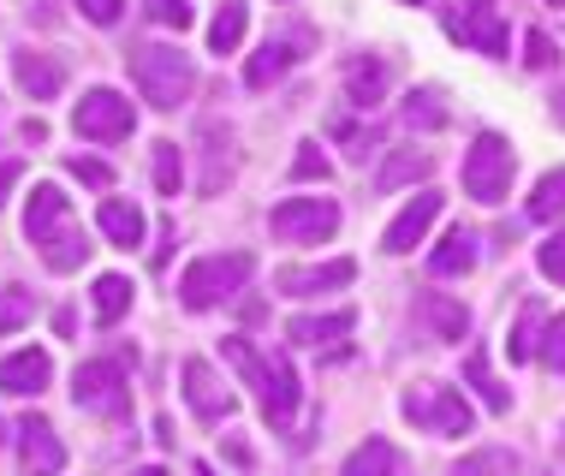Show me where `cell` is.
<instances>
[{
  "label": "cell",
  "mask_w": 565,
  "mask_h": 476,
  "mask_svg": "<svg viewBox=\"0 0 565 476\" xmlns=\"http://www.w3.org/2000/svg\"><path fill=\"white\" fill-rule=\"evenodd\" d=\"M24 239L36 244V256L54 274L84 268V256H89L84 226H78V214H72V203H66V191H60V186H36L24 197Z\"/></svg>",
  "instance_id": "6da1fadb"
},
{
  "label": "cell",
  "mask_w": 565,
  "mask_h": 476,
  "mask_svg": "<svg viewBox=\"0 0 565 476\" xmlns=\"http://www.w3.org/2000/svg\"><path fill=\"white\" fill-rule=\"evenodd\" d=\"M226 363L244 375V388H256V405L274 429H292L298 417V375H292V358H263L244 340H226Z\"/></svg>",
  "instance_id": "7a4b0ae2"
},
{
  "label": "cell",
  "mask_w": 565,
  "mask_h": 476,
  "mask_svg": "<svg viewBox=\"0 0 565 476\" xmlns=\"http://www.w3.org/2000/svg\"><path fill=\"white\" fill-rule=\"evenodd\" d=\"M131 78H137V89H143L149 107L173 114L179 102H191L196 66H191V54L167 49V42H149V49H131Z\"/></svg>",
  "instance_id": "3957f363"
},
{
  "label": "cell",
  "mask_w": 565,
  "mask_h": 476,
  "mask_svg": "<svg viewBox=\"0 0 565 476\" xmlns=\"http://www.w3.org/2000/svg\"><path fill=\"white\" fill-rule=\"evenodd\" d=\"M256 274V256L250 251H226V256H196V263L179 274V304L185 310H215L221 298H233V292Z\"/></svg>",
  "instance_id": "277c9868"
},
{
  "label": "cell",
  "mask_w": 565,
  "mask_h": 476,
  "mask_svg": "<svg viewBox=\"0 0 565 476\" xmlns=\"http://www.w3.org/2000/svg\"><path fill=\"white\" fill-rule=\"evenodd\" d=\"M512 173H518V149L500 131H482L477 144L465 149V197H477V203H488V209L507 203Z\"/></svg>",
  "instance_id": "5b68a950"
},
{
  "label": "cell",
  "mask_w": 565,
  "mask_h": 476,
  "mask_svg": "<svg viewBox=\"0 0 565 476\" xmlns=\"http://www.w3.org/2000/svg\"><path fill=\"white\" fill-rule=\"evenodd\" d=\"M268 226L280 244H322V239L340 233V203H333V197H286V203L268 214Z\"/></svg>",
  "instance_id": "8992f818"
},
{
  "label": "cell",
  "mask_w": 565,
  "mask_h": 476,
  "mask_svg": "<svg viewBox=\"0 0 565 476\" xmlns=\"http://www.w3.org/2000/svg\"><path fill=\"white\" fill-rule=\"evenodd\" d=\"M72 399H78V411H96V417H126V411H131L126 363H114V358L78 363V375H72Z\"/></svg>",
  "instance_id": "52a82bcc"
},
{
  "label": "cell",
  "mask_w": 565,
  "mask_h": 476,
  "mask_svg": "<svg viewBox=\"0 0 565 476\" xmlns=\"http://www.w3.org/2000/svg\"><path fill=\"white\" fill-rule=\"evenodd\" d=\"M399 411H405L417 429H429V435H470V405H465V393L435 388V381H417V388L399 399Z\"/></svg>",
  "instance_id": "ba28073f"
},
{
  "label": "cell",
  "mask_w": 565,
  "mask_h": 476,
  "mask_svg": "<svg viewBox=\"0 0 565 476\" xmlns=\"http://www.w3.org/2000/svg\"><path fill=\"white\" fill-rule=\"evenodd\" d=\"M137 126V107L119 96V89H89V96L72 107V131L89 137V144H119Z\"/></svg>",
  "instance_id": "9c48e42d"
},
{
  "label": "cell",
  "mask_w": 565,
  "mask_h": 476,
  "mask_svg": "<svg viewBox=\"0 0 565 476\" xmlns=\"http://www.w3.org/2000/svg\"><path fill=\"white\" fill-rule=\"evenodd\" d=\"M447 36L477 54H507V24H500L494 0H452L447 7Z\"/></svg>",
  "instance_id": "30bf717a"
},
{
  "label": "cell",
  "mask_w": 565,
  "mask_h": 476,
  "mask_svg": "<svg viewBox=\"0 0 565 476\" xmlns=\"http://www.w3.org/2000/svg\"><path fill=\"white\" fill-rule=\"evenodd\" d=\"M179 381H185V405L196 411L203 423H221V417H233L238 411V399H233V388L209 370L203 358H185V370H179Z\"/></svg>",
  "instance_id": "8fae6325"
},
{
  "label": "cell",
  "mask_w": 565,
  "mask_h": 476,
  "mask_svg": "<svg viewBox=\"0 0 565 476\" xmlns=\"http://www.w3.org/2000/svg\"><path fill=\"white\" fill-rule=\"evenodd\" d=\"M440 203H447L440 191H417V197H411V203H405L399 214H393V226H387V233H381V251H387V256L417 251L423 233H429V226L440 221Z\"/></svg>",
  "instance_id": "7c38bea8"
},
{
  "label": "cell",
  "mask_w": 565,
  "mask_h": 476,
  "mask_svg": "<svg viewBox=\"0 0 565 476\" xmlns=\"http://www.w3.org/2000/svg\"><path fill=\"white\" fill-rule=\"evenodd\" d=\"M19 465H24V476H60L66 470V441L54 435L49 417L19 423Z\"/></svg>",
  "instance_id": "4fadbf2b"
},
{
  "label": "cell",
  "mask_w": 565,
  "mask_h": 476,
  "mask_svg": "<svg viewBox=\"0 0 565 476\" xmlns=\"http://www.w3.org/2000/svg\"><path fill=\"white\" fill-rule=\"evenodd\" d=\"M358 281V263L351 256H333V263H316V268H280L274 274V292L286 298H316V292H333V286H351Z\"/></svg>",
  "instance_id": "5bb4252c"
},
{
  "label": "cell",
  "mask_w": 565,
  "mask_h": 476,
  "mask_svg": "<svg viewBox=\"0 0 565 476\" xmlns=\"http://www.w3.org/2000/svg\"><path fill=\"white\" fill-rule=\"evenodd\" d=\"M12 78H19V89L30 102H54L60 89H66V66H60L54 54L24 49V54H12Z\"/></svg>",
  "instance_id": "9a60e30c"
},
{
  "label": "cell",
  "mask_w": 565,
  "mask_h": 476,
  "mask_svg": "<svg viewBox=\"0 0 565 476\" xmlns=\"http://www.w3.org/2000/svg\"><path fill=\"white\" fill-rule=\"evenodd\" d=\"M54 381V363H49V351H12V358H0V393H12V399H30V393H42Z\"/></svg>",
  "instance_id": "2e32d148"
},
{
  "label": "cell",
  "mask_w": 565,
  "mask_h": 476,
  "mask_svg": "<svg viewBox=\"0 0 565 476\" xmlns=\"http://www.w3.org/2000/svg\"><path fill=\"white\" fill-rule=\"evenodd\" d=\"M196 149H203V173H196V186H203L209 197H215L226 179H233V131L221 126V119H209L203 131H196Z\"/></svg>",
  "instance_id": "e0dca14e"
},
{
  "label": "cell",
  "mask_w": 565,
  "mask_h": 476,
  "mask_svg": "<svg viewBox=\"0 0 565 476\" xmlns=\"http://www.w3.org/2000/svg\"><path fill=\"white\" fill-rule=\"evenodd\" d=\"M417 321L429 328V340H447V346L470 334V310L458 298H447V292H423V298H417Z\"/></svg>",
  "instance_id": "ac0fdd59"
},
{
  "label": "cell",
  "mask_w": 565,
  "mask_h": 476,
  "mask_svg": "<svg viewBox=\"0 0 565 476\" xmlns=\"http://www.w3.org/2000/svg\"><path fill=\"white\" fill-rule=\"evenodd\" d=\"M387 78H393V66L381 54H351L345 60V96H351V107H375L381 96H387Z\"/></svg>",
  "instance_id": "d6986e66"
},
{
  "label": "cell",
  "mask_w": 565,
  "mask_h": 476,
  "mask_svg": "<svg viewBox=\"0 0 565 476\" xmlns=\"http://www.w3.org/2000/svg\"><path fill=\"white\" fill-rule=\"evenodd\" d=\"M358 328V310H328V316H292L286 321V340H298V346H340L345 334Z\"/></svg>",
  "instance_id": "ffe728a7"
},
{
  "label": "cell",
  "mask_w": 565,
  "mask_h": 476,
  "mask_svg": "<svg viewBox=\"0 0 565 476\" xmlns=\"http://www.w3.org/2000/svg\"><path fill=\"white\" fill-rule=\"evenodd\" d=\"M96 226L108 233L119 251H131V244H143V209L126 203V197H102V209H96Z\"/></svg>",
  "instance_id": "44dd1931"
},
{
  "label": "cell",
  "mask_w": 565,
  "mask_h": 476,
  "mask_svg": "<svg viewBox=\"0 0 565 476\" xmlns=\"http://www.w3.org/2000/svg\"><path fill=\"white\" fill-rule=\"evenodd\" d=\"M429 268L440 274V281H458V274H470V268H477V233H470V226H452V233L435 244Z\"/></svg>",
  "instance_id": "7402d4cb"
},
{
  "label": "cell",
  "mask_w": 565,
  "mask_h": 476,
  "mask_svg": "<svg viewBox=\"0 0 565 476\" xmlns=\"http://www.w3.org/2000/svg\"><path fill=\"white\" fill-rule=\"evenodd\" d=\"M542 334H547V310H542V298H530L524 310H518L512 334H507V351H512V363H530V358H542Z\"/></svg>",
  "instance_id": "603a6c76"
},
{
  "label": "cell",
  "mask_w": 565,
  "mask_h": 476,
  "mask_svg": "<svg viewBox=\"0 0 565 476\" xmlns=\"http://www.w3.org/2000/svg\"><path fill=\"white\" fill-rule=\"evenodd\" d=\"M292 60H298V49H292V42H263V49L250 54V66H244V84H250V89H268V84H280L286 72H292Z\"/></svg>",
  "instance_id": "cb8c5ba5"
},
{
  "label": "cell",
  "mask_w": 565,
  "mask_h": 476,
  "mask_svg": "<svg viewBox=\"0 0 565 476\" xmlns=\"http://www.w3.org/2000/svg\"><path fill=\"white\" fill-rule=\"evenodd\" d=\"M465 381L477 388V399H482L488 411H494V417H507V411H512V393L494 381V370H488V351H482V346H470V351H465Z\"/></svg>",
  "instance_id": "d4e9b609"
},
{
  "label": "cell",
  "mask_w": 565,
  "mask_h": 476,
  "mask_svg": "<svg viewBox=\"0 0 565 476\" xmlns=\"http://www.w3.org/2000/svg\"><path fill=\"white\" fill-rule=\"evenodd\" d=\"M89 304H96V321H102V328H114V321L131 310V281H126V274H96Z\"/></svg>",
  "instance_id": "484cf974"
},
{
  "label": "cell",
  "mask_w": 565,
  "mask_h": 476,
  "mask_svg": "<svg viewBox=\"0 0 565 476\" xmlns=\"http://www.w3.org/2000/svg\"><path fill=\"white\" fill-rule=\"evenodd\" d=\"M244 24H250V7H244V0H226V7L215 12V24H209V49L233 54L238 42H244Z\"/></svg>",
  "instance_id": "4316f807"
},
{
  "label": "cell",
  "mask_w": 565,
  "mask_h": 476,
  "mask_svg": "<svg viewBox=\"0 0 565 476\" xmlns=\"http://www.w3.org/2000/svg\"><path fill=\"white\" fill-rule=\"evenodd\" d=\"M429 167H435L429 149H399V156L381 167L375 186H381V191H399V186H411V179H429Z\"/></svg>",
  "instance_id": "83f0119b"
},
{
  "label": "cell",
  "mask_w": 565,
  "mask_h": 476,
  "mask_svg": "<svg viewBox=\"0 0 565 476\" xmlns=\"http://www.w3.org/2000/svg\"><path fill=\"white\" fill-rule=\"evenodd\" d=\"M393 470H399V453H393L387 441H363V447L345 458L340 476H393Z\"/></svg>",
  "instance_id": "f1b7e54d"
},
{
  "label": "cell",
  "mask_w": 565,
  "mask_h": 476,
  "mask_svg": "<svg viewBox=\"0 0 565 476\" xmlns=\"http://www.w3.org/2000/svg\"><path fill=\"white\" fill-rule=\"evenodd\" d=\"M565 214V167L536 179V197H530V221H559Z\"/></svg>",
  "instance_id": "f546056e"
},
{
  "label": "cell",
  "mask_w": 565,
  "mask_h": 476,
  "mask_svg": "<svg viewBox=\"0 0 565 476\" xmlns=\"http://www.w3.org/2000/svg\"><path fill=\"white\" fill-rule=\"evenodd\" d=\"M179 186H185V156H179V144H156V191L161 197H179Z\"/></svg>",
  "instance_id": "4dcf8cb0"
},
{
  "label": "cell",
  "mask_w": 565,
  "mask_h": 476,
  "mask_svg": "<svg viewBox=\"0 0 565 476\" xmlns=\"http://www.w3.org/2000/svg\"><path fill=\"white\" fill-rule=\"evenodd\" d=\"M30 310H36V298H30L24 286H7L0 292V334H12V328H24Z\"/></svg>",
  "instance_id": "1f68e13d"
},
{
  "label": "cell",
  "mask_w": 565,
  "mask_h": 476,
  "mask_svg": "<svg viewBox=\"0 0 565 476\" xmlns=\"http://www.w3.org/2000/svg\"><path fill=\"white\" fill-rule=\"evenodd\" d=\"M452 476H512V453L488 447V453H470L465 465H458Z\"/></svg>",
  "instance_id": "d6a6232c"
},
{
  "label": "cell",
  "mask_w": 565,
  "mask_h": 476,
  "mask_svg": "<svg viewBox=\"0 0 565 476\" xmlns=\"http://www.w3.org/2000/svg\"><path fill=\"white\" fill-rule=\"evenodd\" d=\"M328 156H322V144H298V156H292V179H303V186H310V179H322L328 186Z\"/></svg>",
  "instance_id": "836d02e7"
},
{
  "label": "cell",
  "mask_w": 565,
  "mask_h": 476,
  "mask_svg": "<svg viewBox=\"0 0 565 476\" xmlns=\"http://www.w3.org/2000/svg\"><path fill=\"white\" fill-rule=\"evenodd\" d=\"M536 263H542V274H547L554 286H565V226H559V233H547V239H542Z\"/></svg>",
  "instance_id": "e575fe53"
},
{
  "label": "cell",
  "mask_w": 565,
  "mask_h": 476,
  "mask_svg": "<svg viewBox=\"0 0 565 476\" xmlns=\"http://www.w3.org/2000/svg\"><path fill=\"white\" fill-rule=\"evenodd\" d=\"M149 7V19L167 24V30H185L191 24V0H143Z\"/></svg>",
  "instance_id": "d590c367"
},
{
  "label": "cell",
  "mask_w": 565,
  "mask_h": 476,
  "mask_svg": "<svg viewBox=\"0 0 565 476\" xmlns=\"http://www.w3.org/2000/svg\"><path fill=\"white\" fill-rule=\"evenodd\" d=\"M405 126H429V131H435V126H447V114L435 107V96H429V89L405 102Z\"/></svg>",
  "instance_id": "8d00e7d4"
},
{
  "label": "cell",
  "mask_w": 565,
  "mask_h": 476,
  "mask_svg": "<svg viewBox=\"0 0 565 476\" xmlns=\"http://www.w3.org/2000/svg\"><path fill=\"white\" fill-rule=\"evenodd\" d=\"M542 363H547V370H565V316L547 321V334H542Z\"/></svg>",
  "instance_id": "74e56055"
},
{
  "label": "cell",
  "mask_w": 565,
  "mask_h": 476,
  "mask_svg": "<svg viewBox=\"0 0 565 476\" xmlns=\"http://www.w3.org/2000/svg\"><path fill=\"white\" fill-rule=\"evenodd\" d=\"M72 173H78L84 186H96V191H108V186H114L108 167H102V161H84V156H72Z\"/></svg>",
  "instance_id": "f35d334b"
},
{
  "label": "cell",
  "mask_w": 565,
  "mask_h": 476,
  "mask_svg": "<svg viewBox=\"0 0 565 476\" xmlns=\"http://www.w3.org/2000/svg\"><path fill=\"white\" fill-rule=\"evenodd\" d=\"M119 7H126V0H78V12H84L89 24H114Z\"/></svg>",
  "instance_id": "ab89813d"
},
{
  "label": "cell",
  "mask_w": 565,
  "mask_h": 476,
  "mask_svg": "<svg viewBox=\"0 0 565 476\" xmlns=\"http://www.w3.org/2000/svg\"><path fill=\"white\" fill-rule=\"evenodd\" d=\"M524 49H530L524 60H530V66H536V72H542V66H554V42H547L542 30H530V36H524Z\"/></svg>",
  "instance_id": "60d3db41"
},
{
  "label": "cell",
  "mask_w": 565,
  "mask_h": 476,
  "mask_svg": "<svg viewBox=\"0 0 565 476\" xmlns=\"http://www.w3.org/2000/svg\"><path fill=\"white\" fill-rule=\"evenodd\" d=\"M167 244H173V221L161 226V244H156V268H167Z\"/></svg>",
  "instance_id": "b9f144b4"
},
{
  "label": "cell",
  "mask_w": 565,
  "mask_h": 476,
  "mask_svg": "<svg viewBox=\"0 0 565 476\" xmlns=\"http://www.w3.org/2000/svg\"><path fill=\"white\" fill-rule=\"evenodd\" d=\"M554 114H559V126H565V84H559V96H554Z\"/></svg>",
  "instance_id": "7bdbcfd3"
},
{
  "label": "cell",
  "mask_w": 565,
  "mask_h": 476,
  "mask_svg": "<svg viewBox=\"0 0 565 476\" xmlns=\"http://www.w3.org/2000/svg\"><path fill=\"white\" fill-rule=\"evenodd\" d=\"M191 476H215V470H209V465H196V470H191Z\"/></svg>",
  "instance_id": "ee69618b"
},
{
  "label": "cell",
  "mask_w": 565,
  "mask_h": 476,
  "mask_svg": "<svg viewBox=\"0 0 565 476\" xmlns=\"http://www.w3.org/2000/svg\"><path fill=\"white\" fill-rule=\"evenodd\" d=\"M137 476H167V470H156V465H149V470H137Z\"/></svg>",
  "instance_id": "f6af8a7d"
},
{
  "label": "cell",
  "mask_w": 565,
  "mask_h": 476,
  "mask_svg": "<svg viewBox=\"0 0 565 476\" xmlns=\"http://www.w3.org/2000/svg\"><path fill=\"white\" fill-rule=\"evenodd\" d=\"M405 7H423V0H405Z\"/></svg>",
  "instance_id": "bcb514c9"
},
{
  "label": "cell",
  "mask_w": 565,
  "mask_h": 476,
  "mask_svg": "<svg viewBox=\"0 0 565 476\" xmlns=\"http://www.w3.org/2000/svg\"><path fill=\"white\" fill-rule=\"evenodd\" d=\"M559 453H565V435H559Z\"/></svg>",
  "instance_id": "7dc6e473"
}]
</instances>
